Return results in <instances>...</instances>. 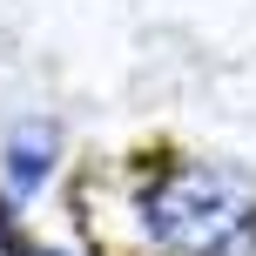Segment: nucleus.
I'll return each mask as SVG.
<instances>
[{"label":"nucleus","mask_w":256,"mask_h":256,"mask_svg":"<svg viewBox=\"0 0 256 256\" xmlns=\"http://www.w3.org/2000/svg\"><path fill=\"white\" fill-rule=\"evenodd\" d=\"M142 256H256V176L209 155H162L128 176Z\"/></svg>","instance_id":"obj_1"},{"label":"nucleus","mask_w":256,"mask_h":256,"mask_svg":"<svg viewBox=\"0 0 256 256\" xmlns=\"http://www.w3.org/2000/svg\"><path fill=\"white\" fill-rule=\"evenodd\" d=\"M54 168H61V122L27 115V122H14L7 135H0V196H7L14 209L34 202L54 182Z\"/></svg>","instance_id":"obj_2"},{"label":"nucleus","mask_w":256,"mask_h":256,"mask_svg":"<svg viewBox=\"0 0 256 256\" xmlns=\"http://www.w3.org/2000/svg\"><path fill=\"white\" fill-rule=\"evenodd\" d=\"M0 256H34V236L20 230V216H14L7 196H0Z\"/></svg>","instance_id":"obj_3"},{"label":"nucleus","mask_w":256,"mask_h":256,"mask_svg":"<svg viewBox=\"0 0 256 256\" xmlns=\"http://www.w3.org/2000/svg\"><path fill=\"white\" fill-rule=\"evenodd\" d=\"M34 256H68V250H54V243H34Z\"/></svg>","instance_id":"obj_4"}]
</instances>
